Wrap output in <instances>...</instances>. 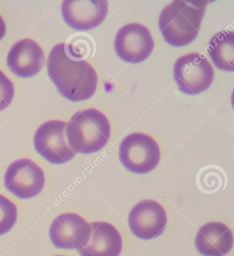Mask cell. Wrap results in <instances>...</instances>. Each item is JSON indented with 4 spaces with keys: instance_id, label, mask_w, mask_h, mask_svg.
<instances>
[{
    "instance_id": "cell-1",
    "label": "cell",
    "mask_w": 234,
    "mask_h": 256,
    "mask_svg": "<svg viewBox=\"0 0 234 256\" xmlns=\"http://www.w3.org/2000/svg\"><path fill=\"white\" fill-rule=\"evenodd\" d=\"M47 66L50 80L59 92L70 102L88 100L96 92V70L85 60L73 56L66 43L53 48Z\"/></svg>"
},
{
    "instance_id": "cell-2",
    "label": "cell",
    "mask_w": 234,
    "mask_h": 256,
    "mask_svg": "<svg viewBox=\"0 0 234 256\" xmlns=\"http://www.w3.org/2000/svg\"><path fill=\"white\" fill-rule=\"evenodd\" d=\"M208 2L176 0L163 9L159 26L171 46L182 47L192 43L200 30Z\"/></svg>"
},
{
    "instance_id": "cell-3",
    "label": "cell",
    "mask_w": 234,
    "mask_h": 256,
    "mask_svg": "<svg viewBox=\"0 0 234 256\" xmlns=\"http://www.w3.org/2000/svg\"><path fill=\"white\" fill-rule=\"evenodd\" d=\"M66 136L75 152L91 154L102 149L111 136L110 122L94 108L78 112L67 124Z\"/></svg>"
},
{
    "instance_id": "cell-4",
    "label": "cell",
    "mask_w": 234,
    "mask_h": 256,
    "mask_svg": "<svg viewBox=\"0 0 234 256\" xmlns=\"http://www.w3.org/2000/svg\"><path fill=\"white\" fill-rule=\"evenodd\" d=\"M119 157L126 169L138 174L151 172L160 162L161 152L154 138L144 133L128 135L119 148Z\"/></svg>"
},
{
    "instance_id": "cell-5",
    "label": "cell",
    "mask_w": 234,
    "mask_h": 256,
    "mask_svg": "<svg viewBox=\"0 0 234 256\" xmlns=\"http://www.w3.org/2000/svg\"><path fill=\"white\" fill-rule=\"evenodd\" d=\"M173 76L179 90L195 95L209 88L215 78V70L204 54L192 52L178 58Z\"/></svg>"
},
{
    "instance_id": "cell-6",
    "label": "cell",
    "mask_w": 234,
    "mask_h": 256,
    "mask_svg": "<svg viewBox=\"0 0 234 256\" xmlns=\"http://www.w3.org/2000/svg\"><path fill=\"white\" fill-rule=\"evenodd\" d=\"M66 127L67 122L62 120H49L42 124L34 134L36 150L51 164H65L76 156L67 142Z\"/></svg>"
},
{
    "instance_id": "cell-7",
    "label": "cell",
    "mask_w": 234,
    "mask_h": 256,
    "mask_svg": "<svg viewBox=\"0 0 234 256\" xmlns=\"http://www.w3.org/2000/svg\"><path fill=\"white\" fill-rule=\"evenodd\" d=\"M43 170L33 160L19 159L7 168L4 184L9 192L19 198H31L39 194L45 186Z\"/></svg>"
},
{
    "instance_id": "cell-8",
    "label": "cell",
    "mask_w": 234,
    "mask_h": 256,
    "mask_svg": "<svg viewBox=\"0 0 234 256\" xmlns=\"http://www.w3.org/2000/svg\"><path fill=\"white\" fill-rule=\"evenodd\" d=\"M155 44L149 28L139 23L124 26L115 40L116 54L123 61L138 64L149 58Z\"/></svg>"
},
{
    "instance_id": "cell-9",
    "label": "cell",
    "mask_w": 234,
    "mask_h": 256,
    "mask_svg": "<svg viewBox=\"0 0 234 256\" xmlns=\"http://www.w3.org/2000/svg\"><path fill=\"white\" fill-rule=\"evenodd\" d=\"M167 215L164 208L157 201H140L133 208L129 216V226L135 236L151 240L160 236L167 224Z\"/></svg>"
},
{
    "instance_id": "cell-10",
    "label": "cell",
    "mask_w": 234,
    "mask_h": 256,
    "mask_svg": "<svg viewBox=\"0 0 234 256\" xmlns=\"http://www.w3.org/2000/svg\"><path fill=\"white\" fill-rule=\"evenodd\" d=\"M103 0H65L61 12L65 22L75 30H89L102 23L108 14Z\"/></svg>"
},
{
    "instance_id": "cell-11",
    "label": "cell",
    "mask_w": 234,
    "mask_h": 256,
    "mask_svg": "<svg viewBox=\"0 0 234 256\" xmlns=\"http://www.w3.org/2000/svg\"><path fill=\"white\" fill-rule=\"evenodd\" d=\"M90 230L77 248L81 256H119L122 250V238L113 224L102 221L89 223Z\"/></svg>"
},
{
    "instance_id": "cell-12",
    "label": "cell",
    "mask_w": 234,
    "mask_h": 256,
    "mask_svg": "<svg viewBox=\"0 0 234 256\" xmlns=\"http://www.w3.org/2000/svg\"><path fill=\"white\" fill-rule=\"evenodd\" d=\"M90 224L74 213H65L56 217L51 224L50 238L58 248L74 250L87 237Z\"/></svg>"
},
{
    "instance_id": "cell-13",
    "label": "cell",
    "mask_w": 234,
    "mask_h": 256,
    "mask_svg": "<svg viewBox=\"0 0 234 256\" xmlns=\"http://www.w3.org/2000/svg\"><path fill=\"white\" fill-rule=\"evenodd\" d=\"M45 64L43 49L34 40L23 39L12 46L7 56V65L12 73L28 78L41 71Z\"/></svg>"
},
{
    "instance_id": "cell-14",
    "label": "cell",
    "mask_w": 234,
    "mask_h": 256,
    "mask_svg": "<svg viewBox=\"0 0 234 256\" xmlns=\"http://www.w3.org/2000/svg\"><path fill=\"white\" fill-rule=\"evenodd\" d=\"M233 244L231 230L220 222L207 223L199 228L196 236V248L205 256H226Z\"/></svg>"
},
{
    "instance_id": "cell-15",
    "label": "cell",
    "mask_w": 234,
    "mask_h": 256,
    "mask_svg": "<svg viewBox=\"0 0 234 256\" xmlns=\"http://www.w3.org/2000/svg\"><path fill=\"white\" fill-rule=\"evenodd\" d=\"M207 51L218 68L225 71H234L233 31H222L215 34L208 44Z\"/></svg>"
},
{
    "instance_id": "cell-16",
    "label": "cell",
    "mask_w": 234,
    "mask_h": 256,
    "mask_svg": "<svg viewBox=\"0 0 234 256\" xmlns=\"http://www.w3.org/2000/svg\"><path fill=\"white\" fill-rule=\"evenodd\" d=\"M17 219V206L4 196L0 194V236L11 230Z\"/></svg>"
},
{
    "instance_id": "cell-17",
    "label": "cell",
    "mask_w": 234,
    "mask_h": 256,
    "mask_svg": "<svg viewBox=\"0 0 234 256\" xmlns=\"http://www.w3.org/2000/svg\"><path fill=\"white\" fill-rule=\"evenodd\" d=\"M14 94L12 82L0 70V111L6 108L11 103Z\"/></svg>"
},
{
    "instance_id": "cell-18",
    "label": "cell",
    "mask_w": 234,
    "mask_h": 256,
    "mask_svg": "<svg viewBox=\"0 0 234 256\" xmlns=\"http://www.w3.org/2000/svg\"><path fill=\"white\" fill-rule=\"evenodd\" d=\"M6 32V24L3 21V18L0 16V41L2 40Z\"/></svg>"
},
{
    "instance_id": "cell-19",
    "label": "cell",
    "mask_w": 234,
    "mask_h": 256,
    "mask_svg": "<svg viewBox=\"0 0 234 256\" xmlns=\"http://www.w3.org/2000/svg\"></svg>"
}]
</instances>
